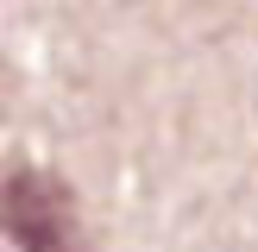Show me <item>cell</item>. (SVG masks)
Here are the masks:
<instances>
[{
    "label": "cell",
    "mask_w": 258,
    "mask_h": 252,
    "mask_svg": "<svg viewBox=\"0 0 258 252\" xmlns=\"http://www.w3.org/2000/svg\"><path fill=\"white\" fill-rule=\"evenodd\" d=\"M0 221L19 252H82V221H76V196L63 176L13 164L7 189H0Z\"/></svg>",
    "instance_id": "1"
}]
</instances>
